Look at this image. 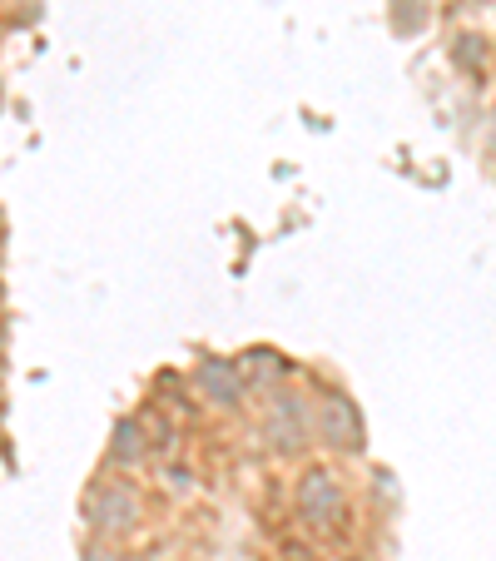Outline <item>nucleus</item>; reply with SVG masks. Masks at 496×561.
<instances>
[{
	"instance_id": "obj_1",
	"label": "nucleus",
	"mask_w": 496,
	"mask_h": 561,
	"mask_svg": "<svg viewBox=\"0 0 496 561\" xmlns=\"http://www.w3.org/2000/svg\"><path fill=\"white\" fill-rule=\"evenodd\" d=\"M134 512H139V502H134L129 487H105V492L90 502V522H95L100 532H124V527L134 522Z\"/></svg>"
},
{
	"instance_id": "obj_2",
	"label": "nucleus",
	"mask_w": 496,
	"mask_h": 561,
	"mask_svg": "<svg viewBox=\"0 0 496 561\" xmlns=\"http://www.w3.org/2000/svg\"><path fill=\"white\" fill-rule=\"evenodd\" d=\"M298 507H303V517L308 522H333V512H338V487H333V477L328 472H308V482L298 487Z\"/></svg>"
},
{
	"instance_id": "obj_3",
	"label": "nucleus",
	"mask_w": 496,
	"mask_h": 561,
	"mask_svg": "<svg viewBox=\"0 0 496 561\" xmlns=\"http://www.w3.org/2000/svg\"><path fill=\"white\" fill-rule=\"evenodd\" d=\"M144 452V442H134V422H120V442H115V457L120 462H134Z\"/></svg>"
}]
</instances>
